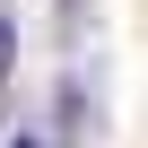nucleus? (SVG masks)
I'll return each instance as SVG.
<instances>
[{
	"mask_svg": "<svg viewBox=\"0 0 148 148\" xmlns=\"http://www.w3.org/2000/svg\"><path fill=\"white\" fill-rule=\"evenodd\" d=\"M52 122H61V148H79V131H87V87H61V96H52Z\"/></svg>",
	"mask_w": 148,
	"mask_h": 148,
	"instance_id": "f257e3e1",
	"label": "nucleus"
},
{
	"mask_svg": "<svg viewBox=\"0 0 148 148\" xmlns=\"http://www.w3.org/2000/svg\"><path fill=\"white\" fill-rule=\"evenodd\" d=\"M9 61H18V26L0 18V79H9Z\"/></svg>",
	"mask_w": 148,
	"mask_h": 148,
	"instance_id": "f03ea898",
	"label": "nucleus"
},
{
	"mask_svg": "<svg viewBox=\"0 0 148 148\" xmlns=\"http://www.w3.org/2000/svg\"><path fill=\"white\" fill-rule=\"evenodd\" d=\"M61 9H87V0H61Z\"/></svg>",
	"mask_w": 148,
	"mask_h": 148,
	"instance_id": "7ed1b4c3",
	"label": "nucleus"
},
{
	"mask_svg": "<svg viewBox=\"0 0 148 148\" xmlns=\"http://www.w3.org/2000/svg\"><path fill=\"white\" fill-rule=\"evenodd\" d=\"M9 148H35V139H9Z\"/></svg>",
	"mask_w": 148,
	"mask_h": 148,
	"instance_id": "20e7f679",
	"label": "nucleus"
}]
</instances>
